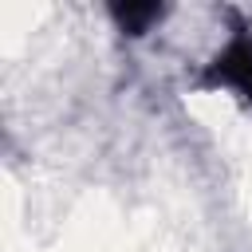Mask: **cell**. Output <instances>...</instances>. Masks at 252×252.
Masks as SVG:
<instances>
[{"mask_svg": "<svg viewBox=\"0 0 252 252\" xmlns=\"http://www.w3.org/2000/svg\"><path fill=\"white\" fill-rule=\"evenodd\" d=\"M205 83L209 87H228L244 102H252V32L244 24H236V32L224 39V47L209 59Z\"/></svg>", "mask_w": 252, "mask_h": 252, "instance_id": "obj_1", "label": "cell"}, {"mask_svg": "<svg viewBox=\"0 0 252 252\" xmlns=\"http://www.w3.org/2000/svg\"><path fill=\"white\" fill-rule=\"evenodd\" d=\"M110 16L126 35H142L161 20V4H114Z\"/></svg>", "mask_w": 252, "mask_h": 252, "instance_id": "obj_2", "label": "cell"}]
</instances>
